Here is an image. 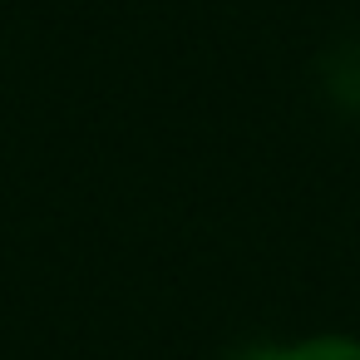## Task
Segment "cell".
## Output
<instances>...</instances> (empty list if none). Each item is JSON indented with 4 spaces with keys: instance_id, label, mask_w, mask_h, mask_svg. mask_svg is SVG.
Returning a JSON list of instances; mask_svg holds the SVG:
<instances>
[{
    "instance_id": "obj_1",
    "label": "cell",
    "mask_w": 360,
    "mask_h": 360,
    "mask_svg": "<svg viewBox=\"0 0 360 360\" xmlns=\"http://www.w3.org/2000/svg\"><path fill=\"white\" fill-rule=\"evenodd\" d=\"M242 360H360V340L316 335V340H301V345H286V350H252Z\"/></svg>"
}]
</instances>
